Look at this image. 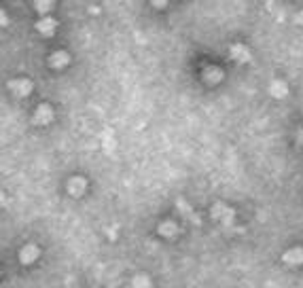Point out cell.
Returning a JSON list of instances; mask_svg holds the SVG:
<instances>
[{
    "mask_svg": "<svg viewBox=\"0 0 303 288\" xmlns=\"http://www.w3.org/2000/svg\"><path fill=\"white\" fill-rule=\"evenodd\" d=\"M284 261H286V263H291V265L303 263V248H293L291 252L284 254Z\"/></svg>",
    "mask_w": 303,
    "mask_h": 288,
    "instance_id": "6da1fadb",
    "label": "cell"
},
{
    "mask_svg": "<svg viewBox=\"0 0 303 288\" xmlns=\"http://www.w3.org/2000/svg\"><path fill=\"white\" fill-rule=\"evenodd\" d=\"M53 119V114H51V108L49 106H38L36 111V123H47V121Z\"/></svg>",
    "mask_w": 303,
    "mask_h": 288,
    "instance_id": "7a4b0ae2",
    "label": "cell"
},
{
    "mask_svg": "<svg viewBox=\"0 0 303 288\" xmlns=\"http://www.w3.org/2000/svg\"><path fill=\"white\" fill-rule=\"evenodd\" d=\"M36 257H38V248L36 246H25L22 250V261L23 263H32Z\"/></svg>",
    "mask_w": 303,
    "mask_h": 288,
    "instance_id": "3957f363",
    "label": "cell"
},
{
    "mask_svg": "<svg viewBox=\"0 0 303 288\" xmlns=\"http://www.w3.org/2000/svg\"><path fill=\"white\" fill-rule=\"evenodd\" d=\"M83 189H85V180H83V178H72V180H70V193L81 195Z\"/></svg>",
    "mask_w": 303,
    "mask_h": 288,
    "instance_id": "277c9868",
    "label": "cell"
},
{
    "mask_svg": "<svg viewBox=\"0 0 303 288\" xmlns=\"http://www.w3.org/2000/svg\"><path fill=\"white\" fill-rule=\"evenodd\" d=\"M9 87H11V89H19V95H25V93L30 91V83H28V81H19V83L13 81Z\"/></svg>",
    "mask_w": 303,
    "mask_h": 288,
    "instance_id": "5b68a950",
    "label": "cell"
},
{
    "mask_svg": "<svg viewBox=\"0 0 303 288\" xmlns=\"http://www.w3.org/2000/svg\"><path fill=\"white\" fill-rule=\"evenodd\" d=\"M272 93L276 95V98H284L286 95V85L284 83H280V81H276L272 85Z\"/></svg>",
    "mask_w": 303,
    "mask_h": 288,
    "instance_id": "8992f818",
    "label": "cell"
},
{
    "mask_svg": "<svg viewBox=\"0 0 303 288\" xmlns=\"http://www.w3.org/2000/svg\"><path fill=\"white\" fill-rule=\"evenodd\" d=\"M66 62H68V55L66 53H55L53 57H51V66L57 68V66H66Z\"/></svg>",
    "mask_w": 303,
    "mask_h": 288,
    "instance_id": "52a82bcc",
    "label": "cell"
},
{
    "mask_svg": "<svg viewBox=\"0 0 303 288\" xmlns=\"http://www.w3.org/2000/svg\"><path fill=\"white\" fill-rule=\"evenodd\" d=\"M53 25H55L53 19H45V22L38 23V30L45 32V34H51V32H53Z\"/></svg>",
    "mask_w": 303,
    "mask_h": 288,
    "instance_id": "ba28073f",
    "label": "cell"
},
{
    "mask_svg": "<svg viewBox=\"0 0 303 288\" xmlns=\"http://www.w3.org/2000/svg\"><path fill=\"white\" fill-rule=\"evenodd\" d=\"M134 288H151V282L146 276H136L134 278Z\"/></svg>",
    "mask_w": 303,
    "mask_h": 288,
    "instance_id": "9c48e42d",
    "label": "cell"
},
{
    "mask_svg": "<svg viewBox=\"0 0 303 288\" xmlns=\"http://www.w3.org/2000/svg\"><path fill=\"white\" fill-rule=\"evenodd\" d=\"M174 231H176V225H174V222H163V225H159V233H163V235H174Z\"/></svg>",
    "mask_w": 303,
    "mask_h": 288,
    "instance_id": "30bf717a",
    "label": "cell"
}]
</instances>
